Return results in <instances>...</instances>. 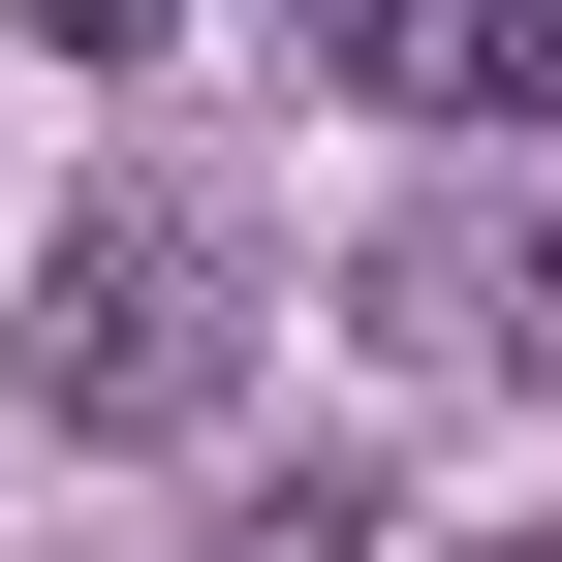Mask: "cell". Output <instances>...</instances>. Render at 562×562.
<instances>
[{"label":"cell","mask_w":562,"mask_h":562,"mask_svg":"<svg viewBox=\"0 0 562 562\" xmlns=\"http://www.w3.org/2000/svg\"><path fill=\"white\" fill-rule=\"evenodd\" d=\"M32 406H63V438H188V406H220V250H188V220H63Z\"/></svg>","instance_id":"cell-1"},{"label":"cell","mask_w":562,"mask_h":562,"mask_svg":"<svg viewBox=\"0 0 562 562\" xmlns=\"http://www.w3.org/2000/svg\"><path fill=\"white\" fill-rule=\"evenodd\" d=\"M313 32V94H375V125H531L562 63H531V0H281Z\"/></svg>","instance_id":"cell-2"},{"label":"cell","mask_w":562,"mask_h":562,"mask_svg":"<svg viewBox=\"0 0 562 562\" xmlns=\"http://www.w3.org/2000/svg\"><path fill=\"white\" fill-rule=\"evenodd\" d=\"M406 313H438L469 375H562V250H406Z\"/></svg>","instance_id":"cell-3"},{"label":"cell","mask_w":562,"mask_h":562,"mask_svg":"<svg viewBox=\"0 0 562 562\" xmlns=\"http://www.w3.org/2000/svg\"><path fill=\"white\" fill-rule=\"evenodd\" d=\"M344 531H375V501H344V469H313V501H250V531H220V562H344Z\"/></svg>","instance_id":"cell-4"},{"label":"cell","mask_w":562,"mask_h":562,"mask_svg":"<svg viewBox=\"0 0 562 562\" xmlns=\"http://www.w3.org/2000/svg\"><path fill=\"white\" fill-rule=\"evenodd\" d=\"M32 32H63V63H157V32H188V0H32Z\"/></svg>","instance_id":"cell-5"},{"label":"cell","mask_w":562,"mask_h":562,"mask_svg":"<svg viewBox=\"0 0 562 562\" xmlns=\"http://www.w3.org/2000/svg\"><path fill=\"white\" fill-rule=\"evenodd\" d=\"M531 63H562V0H531Z\"/></svg>","instance_id":"cell-6"}]
</instances>
